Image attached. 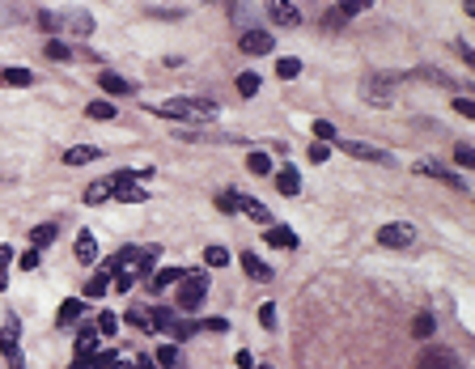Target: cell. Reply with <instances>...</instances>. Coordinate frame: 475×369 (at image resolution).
<instances>
[{"label":"cell","instance_id":"cell-1","mask_svg":"<svg viewBox=\"0 0 475 369\" xmlns=\"http://www.w3.org/2000/svg\"><path fill=\"white\" fill-rule=\"evenodd\" d=\"M162 119H187V123H204L217 115V102H204V98H170L162 107H153Z\"/></svg>","mask_w":475,"mask_h":369},{"label":"cell","instance_id":"cell-2","mask_svg":"<svg viewBox=\"0 0 475 369\" xmlns=\"http://www.w3.org/2000/svg\"><path fill=\"white\" fill-rule=\"evenodd\" d=\"M204 297H208V276H204V272H187V276L179 280V297H174V301H179V310H187V314H191V310H199V306H204Z\"/></svg>","mask_w":475,"mask_h":369},{"label":"cell","instance_id":"cell-3","mask_svg":"<svg viewBox=\"0 0 475 369\" xmlns=\"http://www.w3.org/2000/svg\"><path fill=\"white\" fill-rule=\"evenodd\" d=\"M111 199L140 204V199H149V191L140 187V174L136 170H119V174H111Z\"/></svg>","mask_w":475,"mask_h":369},{"label":"cell","instance_id":"cell-4","mask_svg":"<svg viewBox=\"0 0 475 369\" xmlns=\"http://www.w3.org/2000/svg\"><path fill=\"white\" fill-rule=\"evenodd\" d=\"M0 352H5L9 369H26V356H22V323L9 319L5 327H0Z\"/></svg>","mask_w":475,"mask_h":369},{"label":"cell","instance_id":"cell-5","mask_svg":"<svg viewBox=\"0 0 475 369\" xmlns=\"http://www.w3.org/2000/svg\"><path fill=\"white\" fill-rule=\"evenodd\" d=\"M395 81H403V77H391V73H374V77H365V89H361L365 102H374V107H386Z\"/></svg>","mask_w":475,"mask_h":369},{"label":"cell","instance_id":"cell-6","mask_svg":"<svg viewBox=\"0 0 475 369\" xmlns=\"http://www.w3.org/2000/svg\"><path fill=\"white\" fill-rule=\"evenodd\" d=\"M416 369H467V365H462V356L450 352V348H425V352L416 356Z\"/></svg>","mask_w":475,"mask_h":369},{"label":"cell","instance_id":"cell-7","mask_svg":"<svg viewBox=\"0 0 475 369\" xmlns=\"http://www.w3.org/2000/svg\"><path fill=\"white\" fill-rule=\"evenodd\" d=\"M340 153L356 157V162H378V166H395V157L386 149H374V144H361V140H340Z\"/></svg>","mask_w":475,"mask_h":369},{"label":"cell","instance_id":"cell-8","mask_svg":"<svg viewBox=\"0 0 475 369\" xmlns=\"http://www.w3.org/2000/svg\"><path fill=\"white\" fill-rule=\"evenodd\" d=\"M378 242H382V246H412V242H416V229H412L407 221H391V225L378 229Z\"/></svg>","mask_w":475,"mask_h":369},{"label":"cell","instance_id":"cell-9","mask_svg":"<svg viewBox=\"0 0 475 369\" xmlns=\"http://www.w3.org/2000/svg\"><path fill=\"white\" fill-rule=\"evenodd\" d=\"M238 51H246V56H268V51H272V34L268 30H242L238 34Z\"/></svg>","mask_w":475,"mask_h":369},{"label":"cell","instance_id":"cell-10","mask_svg":"<svg viewBox=\"0 0 475 369\" xmlns=\"http://www.w3.org/2000/svg\"><path fill=\"white\" fill-rule=\"evenodd\" d=\"M234 213H246V217H250V221H259V225H272V221H276V217H272V213H268V208H263L255 195H234Z\"/></svg>","mask_w":475,"mask_h":369},{"label":"cell","instance_id":"cell-11","mask_svg":"<svg viewBox=\"0 0 475 369\" xmlns=\"http://www.w3.org/2000/svg\"><path fill=\"white\" fill-rule=\"evenodd\" d=\"M420 174H429V179H442L446 187H454V191H467V183H462V174H454L450 166H442V162H420L416 166Z\"/></svg>","mask_w":475,"mask_h":369},{"label":"cell","instance_id":"cell-12","mask_svg":"<svg viewBox=\"0 0 475 369\" xmlns=\"http://www.w3.org/2000/svg\"><path fill=\"white\" fill-rule=\"evenodd\" d=\"M263 242H268L272 250H297V234L289 229V225H268V229H263Z\"/></svg>","mask_w":475,"mask_h":369},{"label":"cell","instance_id":"cell-13","mask_svg":"<svg viewBox=\"0 0 475 369\" xmlns=\"http://www.w3.org/2000/svg\"><path fill=\"white\" fill-rule=\"evenodd\" d=\"M268 17H272L276 26H297V22H301V13H297L293 0H268Z\"/></svg>","mask_w":475,"mask_h":369},{"label":"cell","instance_id":"cell-14","mask_svg":"<svg viewBox=\"0 0 475 369\" xmlns=\"http://www.w3.org/2000/svg\"><path fill=\"white\" fill-rule=\"evenodd\" d=\"M238 259H242V268H246V276H250V280H259V285H268V280H272V268H268V263H263L259 255H250V250H242Z\"/></svg>","mask_w":475,"mask_h":369},{"label":"cell","instance_id":"cell-15","mask_svg":"<svg viewBox=\"0 0 475 369\" xmlns=\"http://www.w3.org/2000/svg\"><path fill=\"white\" fill-rule=\"evenodd\" d=\"M412 77H416V81H429V85H437V89H454L450 73H442V68H429V64H420V68H412Z\"/></svg>","mask_w":475,"mask_h":369},{"label":"cell","instance_id":"cell-16","mask_svg":"<svg viewBox=\"0 0 475 369\" xmlns=\"http://www.w3.org/2000/svg\"><path fill=\"white\" fill-rule=\"evenodd\" d=\"M157 255H162L157 246H140V250H136V263H132V272H136V276H153V268H157Z\"/></svg>","mask_w":475,"mask_h":369},{"label":"cell","instance_id":"cell-17","mask_svg":"<svg viewBox=\"0 0 475 369\" xmlns=\"http://www.w3.org/2000/svg\"><path fill=\"white\" fill-rule=\"evenodd\" d=\"M276 191H280V195H297V191H301V174H297L293 166H280V170H276Z\"/></svg>","mask_w":475,"mask_h":369},{"label":"cell","instance_id":"cell-18","mask_svg":"<svg viewBox=\"0 0 475 369\" xmlns=\"http://www.w3.org/2000/svg\"><path fill=\"white\" fill-rule=\"evenodd\" d=\"M98 85H102V89H107V93H115V98H123V93H132V85H128V81H123L119 73H111V68H102V73H98Z\"/></svg>","mask_w":475,"mask_h":369},{"label":"cell","instance_id":"cell-19","mask_svg":"<svg viewBox=\"0 0 475 369\" xmlns=\"http://www.w3.org/2000/svg\"><path fill=\"white\" fill-rule=\"evenodd\" d=\"M0 85L26 89V85H34V73H30V68H0Z\"/></svg>","mask_w":475,"mask_h":369},{"label":"cell","instance_id":"cell-20","mask_svg":"<svg viewBox=\"0 0 475 369\" xmlns=\"http://www.w3.org/2000/svg\"><path fill=\"white\" fill-rule=\"evenodd\" d=\"M98 153H102L98 144H73V149L64 153V162H68V166H89V162H93Z\"/></svg>","mask_w":475,"mask_h":369},{"label":"cell","instance_id":"cell-21","mask_svg":"<svg viewBox=\"0 0 475 369\" xmlns=\"http://www.w3.org/2000/svg\"><path fill=\"white\" fill-rule=\"evenodd\" d=\"M73 250H77V259H81V263H93V259H98V242H93V234H89V229H81Z\"/></svg>","mask_w":475,"mask_h":369},{"label":"cell","instance_id":"cell-22","mask_svg":"<svg viewBox=\"0 0 475 369\" xmlns=\"http://www.w3.org/2000/svg\"><path fill=\"white\" fill-rule=\"evenodd\" d=\"M183 276H187L183 268H162V272H153V276H149V285H153L157 293H162V289H170V285H179Z\"/></svg>","mask_w":475,"mask_h":369},{"label":"cell","instance_id":"cell-23","mask_svg":"<svg viewBox=\"0 0 475 369\" xmlns=\"http://www.w3.org/2000/svg\"><path fill=\"white\" fill-rule=\"evenodd\" d=\"M56 234H60V229L51 225V221H47V225H38V229H30V250H47L51 242H56Z\"/></svg>","mask_w":475,"mask_h":369},{"label":"cell","instance_id":"cell-24","mask_svg":"<svg viewBox=\"0 0 475 369\" xmlns=\"http://www.w3.org/2000/svg\"><path fill=\"white\" fill-rule=\"evenodd\" d=\"M123 323H132L136 331H153V314H149L144 306H128V314H123Z\"/></svg>","mask_w":475,"mask_h":369},{"label":"cell","instance_id":"cell-25","mask_svg":"<svg viewBox=\"0 0 475 369\" xmlns=\"http://www.w3.org/2000/svg\"><path fill=\"white\" fill-rule=\"evenodd\" d=\"M81 199H85L89 208H93V204H107V199H111V179H98V183H89V191H85Z\"/></svg>","mask_w":475,"mask_h":369},{"label":"cell","instance_id":"cell-26","mask_svg":"<svg viewBox=\"0 0 475 369\" xmlns=\"http://www.w3.org/2000/svg\"><path fill=\"white\" fill-rule=\"evenodd\" d=\"M102 293H111V268H107V263H102V272L85 285V297H102Z\"/></svg>","mask_w":475,"mask_h":369},{"label":"cell","instance_id":"cell-27","mask_svg":"<svg viewBox=\"0 0 475 369\" xmlns=\"http://www.w3.org/2000/svg\"><path fill=\"white\" fill-rule=\"evenodd\" d=\"M77 56V51L68 47V43H60V38H47V60H56V64H68Z\"/></svg>","mask_w":475,"mask_h":369},{"label":"cell","instance_id":"cell-28","mask_svg":"<svg viewBox=\"0 0 475 369\" xmlns=\"http://www.w3.org/2000/svg\"><path fill=\"white\" fill-rule=\"evenodd\" d=\"M149 314H153V331H174V323H179V314L166 310V306H157V310H149Z\"/></svg>","mask_w":475,"mask_h":369},{"label":"cell","instance_id":"cell-29","mask_svg":"<svg viewBox=\"0 0 475 369\" xmlns=\"http://www.w3.org/2000/svg\"><path fill=\"white\" fill-rule=\"evenodd\" d=\"M34 26H38L43 34H51V38H56V30H64V17H60V13H47V9H43V13H34Z\"/></svg>","mask_w":475,"mask_h":369},{"label":"cell","instance_id":"cell-30","mask_svg":"<svg viewBox=\"0 0 475 369\" xmlns=\"http://www.w3.org/2000/svg\"><path fill=\"white\" fill-rule=\"evenodd\" d=\"M81 310H85V301H81V297H68V301L60 306V314H56V319H60V327L77 323V319H81Z\"/></svg>","mask_w":475,"mask_h":369},{"label":"cell","instance_id":"cell-31","mask_svg":"<svg viewBox=\"0 0 475 369\" xmlns=\"http://www.w3.org/2000/svg\"><path fill=\"white\" fill-rule=\"evenodd\" d=\"M64 30H73V34L89 38V34H93V17H89V13H73V17H64Z\"/></svg>","mask_w":475,"mask_h":369},{"label":"cell","instance_id":"cell-32","mask_svg":"<svg viewBox=\"0 0 475 369\" xmlns=\"http://www.w3.org/2000/svg\"><path fill=\"white\" fill-rule=\"evenodd\" d=\"M348 22H352V13H348V9H340V5H331V9L323 13V26H327V30H344Z\"/></svg>","mask_w":475,"mask_h":369},{"label":"cell","instance_id":"cell-33","mask_svg":"<svg viewBox=\"0 0 475 369\" xmlns=\"http://www.w3.org/2000/svg\"><path fill=\"white\" fill-rule=\"evenodd\" d=\"M98 327H85L81 336H77V356H89V352H98Z\"/></svg>","mask_w":475,"mask_h":369},{"label":"cell","instance_id":"cell-34","mask_svg":"<svg viewBox=\"0 0 475 369\" xmlns=\"http://www.w3.org/2000/svg\"><path fill=\"white\" fill-rule=\"evenodd\" d=\"M85 115L98 119V123H107V119H115V107H111L107 98H98V102H89V107H85Z\"/></svg>","mask_w":475,"mask_h":369},{"label":"cell","instance_id":"cell-35","mask_svg":"<svg viewBox=\"0 0 475 369\" xmlns=\"http://www.w3.org/2000/svg\"><path fill=\"white\" fill-rule=\"evenodd\" d=\"M437 331V323H433V314H416V323H412V336L416 340H429Z\"/></svg>","mask_w":475,"mask_h":369},{"label":"cell","instance_id":"cell-36","mask_svg":"<svg viewBox=\"0 0 475 369\" xmlns=\"http://www.w3.org/2000/svg\"><path fill=\"white\" fill-rule=\"evenodd\" d=\"M246 170H250V174H272V157H268V153H250V157H246Z\"/></svg>","mask_w":475,"mask_h":369},{"label":"cell","instance_id":"cell-37","mask_svg":"<svg viewBox=\"0 0 475 369\" xmlns=\"http://www.w3.org/2000/svg\"><path fill=\"white\" fill-rule=\"evenodd\" d=\"M229 13H234V22H242L246 30H255V26H250V22H255V17H250V0H229Z\"/></svg>","mask_w":475,"mask_h":369},{"label":"cell","instance_id":"cell-38","mask_svg":"<svg viewBox=\"0 0 475 369\" xmlns=\"http://www.w3.org/2000/svg\"><path fill=\"white\" fill-rule=\"evenodd\" d=\"M93 327H98V336H115V331H119V319H115L111 310H102L98 319H93Z\"/></svg>","mask_w":475,"mask_h":369},{"label":"cell","instance_id":"cell-39","mask_svg":"<svg viewBox=\"0 0 475 369\" xmlns=\"http://www.w3.org/2000/svg\"><path fill=\"white\" fill-rule=\"evenodd\" d=\"M9 268H13V246L0 242V289H9Z\"/></svg>","mask_w":475,"mask_h":369},{"label":"cell","instance_id":"cell-40","mask_svg":"<svg viewBox=\"0 0 475 369\" xmlns=\"http://www.w3.org/2000/svg\"><path fill=\"white\" fill-rule=\"evenodd\" d=\"M301 73V60H293V56H285V60H276V77L280 81H293Z\"/></svg>","mask_w":475,"mask_h":369},{"label":"cell","instance_id":"cell-41","mask_svg":"<svg viewBox=\"0 0 475 369\" xmlns=\"http://www.w3.org/2000/svg\"><path fill=\"white\" fill-rule=\"evenodd\" d=\"M314 140H323V144H331V140H340V132H335V123H327V119H314Z\"/></svg>","mask_w":475,"mask_h":369},{"label":"cell","instance_id":"cell-42","mask_svg":"<svg viewBox=\"0 0 475 369\" xmlns=\"http://www.w3.org/2000/svg\"><path fill=\"white\" fill-rule=\"evenodd\" d=\"M153 356H157V365H162V369H174V365H179V348H174V344H162Z\"/></svg>","mask_w":475,"mask_h":369},{"label":"cell","instance_id":"cell-43","mask_svg":"<svg viewBox=\"0 0 475 369\" xmlns=\"http://www.w3.org/2000/svg\"><path fill=\"white\" fill-rule=\"evenodd\" d=\"M204 263H208V268H225V263H229V250H225V246H208V250H204Z\"/></svg>","mask_w":475,"mask_h":369},{"label":"cell","instance_id":"cell-44","mask_svg":"<svg viewBox=\"0 0 475 369\" xmlns=\"http://www.w3.org/2000/svg\"><path fill=\"white\" fill-rule=\"evenodd\" d=\"M238 93H242V98H255V93H259V77H255V73H242V77H238Z\"/></svg>","mask_w":475,"mask_h":369},{"label":"cell","instance_id":"cell-45","mask_svg":"<svg viewBox=\"0 0 475 369\" xmlns=\"http://www.w3.org/2000/svg\"><path fill=\"white\" fill-rule=\"evenodd\" d=\"M306 153H310V162H314V166H323V162H327V157H331V149H327L323 140H314V144H310Z\"/></svg>","mask_w":475,"mask_h":369},{"label":"cell","instance_id":"cell-46","mask_svg":"<svg viewBox=\"0 0 475 369\" xmlns=\"http://www.w3.org/2000/svg\"><path fill=\"white\" fill-rule=\"evenodd\" d=\"M454 162H458L462 170H467V166H475V149H471V144H458V149H454Z\"/></svg>","mask_w":475,"mask_h":369},{"label":"cell","instance_id":"cell-47","mask_svg":"<svg viewBox=\"0 0 475 369\" xmlns=\"http://www.w3.org/2000/svg\"><path fill=\"white\" fill-rule=\"evenodd\" d=\"M335 5H340V9H348V13L356 17L361 9H374V0H335Z\"/></svg>","mask_w":475,"mask_h":369},{"label":"cell","instance_id":"cell-48","mask_svg":"<svg viewBox=\"0 0 475 369\" xmlns=\"http://www.w3.org/2000/svg\"><path fill=\"white\" fill-rule=\"evenodd\" d=\"M259 323H263V327H276V306H272V301L259 306Z\"/></svg>","mask_w":475,"mask_h":369},{"label":"cell","instance_id":"cell-49","mask_svg":"<svg viewBox=\"0 0 475 369\" xmlns=\"http://www.w3.org/2000/svg\"><path fill=\"white\" fill-rule=\"evenodd\" d=\"M454 111L471 119V115H475V102H471V98H454Z\"/></svg>","mask_w":475,"mask_h":369},{"label":"cell","instance_id":"cell-50","mask_svg":"<svg viewBox=\"0 0 475 369\" xmlns=\"http://www.w3.org/2000/svg\"><path fill=\"white\" fill-rule=\"evenodd\" d=\"M204 327H208V331H225V327H229V319H221V314H213V319H204Z\"/></svg>","mask_w":475,"mask_h":369},{"label":"cell","instance_id":"cell-51","mask_svg":"<svg viewBox=\"0 0 475 369\" xmlns=\"http://www.w3.org/2000/svg\"><path fill=\"white\" fill-rule=\"evenodd\" d=\"M17 263H22V272H34V268H38V250H30V255H22Z\"/></svg>","mask_w":475,"mask_h":369},{"label":"cell","instance_id":"cell-52","mask_svg":"<svg viewBox=\"0 0 475 369\" xmlns=\"http://www.w3.org/2000/svg\"><path fill=\"white\" fill-rule=\"evenodd\" d=\"M217 208H221V213H234V191H221L217 195Z\"/></svg>","mask_w":475,"mask_h":369},{"label":"cell","instance_id":"cell-53","mask_svg":"<svg viewBox=\"0 0 475 369\" xmlns=\"http://www.w3.org/2000/svg\"><path fill=\"white\" fill-rule=\"evenodd\" d=\"M234 365H238V369H255V356H250V352H238Z\"/></svg>","mask_w":475,"mask_h":369},{"label":"cell","instance_id":"cell-54","mask_svg":"<svg viewBox=\"0 0 475 369\" xmlns=\"http://www.w3.org/2000/svg\"><path fill=\"white\" fill-rule=\"evenodd\" d=\"M68 369H93V356H77V361H73Z\"/></svg>","mask_w":475,"mask_h":369},{"label":"cell","instance_id":"cell-55","mask_svg":"<svg viewBox=\"0 0 475 369\" xmlns=\"http://www.w3.org/2000/svg\"><path fill=\"white\" fill-rule=\"evenodd\" d=\"M111 369H136V365H128V361H115V365H111Z\"/></svg>","mask_w":475,"mask_h":369},{"label":"cell","instance_id":"cell-56","mask_svg":"<svg viewBox=\"0 0 475 369\" xmlns=\"http://www.w3.org/2000/svg\"><path fill=\"white\" fill-rule=\"evenodd\" d=\"M255 369H272V365H255Z\"/></svg>","mask_w":475,"mask_h":369}]
</instances>
